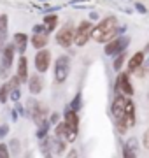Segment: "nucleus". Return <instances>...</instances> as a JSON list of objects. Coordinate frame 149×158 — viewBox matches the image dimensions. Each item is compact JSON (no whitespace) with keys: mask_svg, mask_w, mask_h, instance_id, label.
<instances>
[{"mask_svg":"<svg viewBox=\"0 0 149 158\" xmlns=\"http://www.w3.org/2000/svg\"><path fill=\"white\" fill-rule=\"evenodd\" d=\"M118 30H119V19H118L114 14H109V16L102 18V19L95 25L91 40H93V42H97V44H103V46H105L107 42H111L112 39L119 37Z\"/></svg>","mask_w":149,"mask_h":158,"instance_id":"f257e3e1","label":"nucleus"},{"mask_svg":"<svg viewBox=\"0 0 149 158\" xmlns=\"http://www.w3.org/2000/svg\"><path fill=\"white\" fill-rule=\"evenodd\" d=\"M70 70H72V58L67 55V53H62L54 58V63H53V76H54V83L56 85H63L70 76Z\"/></svg>","mask_w":149,"mask_h":158,"instance_id":"f03ea898","label":"nucleus"},{"mask_svg":"<svg viewBox=\"0 0 149 158\" xmlns=\"http://www.w3.org/2000/svg\"><path fill=\"white\" fill-rule=\"evenodd\" d=\"M14 55H16V48L12 42H7V46L4 48L2 55H0V79L6 83L11 77V70L14 67Z\"/></svg>","mask_w":149,"mask_h":158,"instance_id":"7ed1b4c3","label":"nucleus"},{"mask_svg":"<svg viewBox=\"0 0 149 158\" xmlns=\"http://www.w3.org/2000/svg\"><path fill=\"white\" fill-rule=\"evenodd\" d=\"M74 39H75V25L72 21H67L54 34V42L63 49H70L74 46Z\"/></svg>","mask_w":149,"mask_h":158,"instance_id":"20e7f679","label":"nucleus"},{"mask_svg":"<svg viewBox=\"0 0 149 158\" xmlns=\"http://www.w3.org/2000/svg\"><path fill=\"white\" fill-rule=\"evenodd\" d=\"M93 25L90 19H81L77 25H75V39H74V46L77 48H84V46L91 40V35H93Z\"/></svg>","mask_w":149,"mask_h":158,"instance_id":"39448f33","label":"nucleus"},{"mask_svg":"<svg viewBox=\"0 0 149 158\" xmlns=\"http://www.w3.org/2000/svg\"><path fill=\"white\" fill-rule=\"evenodd\" d=\"M112 90H114V93H121V95L128 97V98H132V97L135 95V86L132 85L130 74L126 72V70H121V72L116 76Z\"/></svg>","mask_w":149,"mask_h":158,"instance_id":"423d86ee","label":"nucleus"},{"mask_svg":"<svg viewBox=\"0 0 149 158\" xmlns=\"http://www.w3.org/2000/svg\"><path fill=\"white\" fill-rule=\"evenodd\" d=\"M130 42H132V39H130V35H119V37H116V39H112L111 42H107V44L103 46V55L105 56H118L119 53H125L126 49H128V46H130Z\"/></svg>","mask_w":149,"mask_h":158,"instance_id":"0eeeda50","label":"nucleus"},{"mask_svg":"<svg viewBox=\"0 0 149 158\" xmlns=\"http://www.w3.org/2000/svg\"><path fill=\"white\" fill-rule=\"evenodd\" d=\"M53 53L49 48H46V49H40L35 53L34 56V67H35V72L37 74H46L47 70H49V67L53 65Z\"/></svg>","mask_w":149,"mask_h":158,"instance_id":"6e6552de","label":"nucleus"},{"mask_svg":"<svg viewBox=\"0 0 149 158\" xmlns=\"http://www.w3.org/2000/svg\"><path fill=\"white\" fill-rule=\"evenodd\" d=\"M53 132H54V135H56V137L63 139V141L69 142V144H74V142L77 141V137H79V132L72 130L69 125L63 121V119L56 125V127H54V128H53Z\"/></svg>","mask_w":149,"mask_h":158,"instance_id":"1a4fd4ad","label":"nucleus"},{"mask_svg":"<svg viewBox=\"0 0 149 158\" xmlns=\"http://www.w3.org/2000/svg\"><path fill=\"white\" fill-rule=\"evenodd\" d=\"M49 153H53L54 156H65L67 151H69V142H65L63 139L56 135H49Z\"/></svg>","mask_w":149,"mask_h":158,"instance_id":"9d476101","label":"nucleus"},{"mask_svg":"<svg viewBox=\"0 0 149 158\" xmlns=\"http://www.w3.org/2000/svg\"><path fill=\"white\" fill-rule=\"evenodd\" d=\"M144 63H146V53H144V51L133 53L132 56L128 58V62H126V72L132 76V74H135L139 69L142 67Z\"/></svg>","mask_w":149,"mask_h":158,"instance_id":"9b49d317","label":"nucleus"},{"mask_svg":"<svg viewBox=\"0 0 149 158\" xmlns=\"http://www.w3.org/2000/svg\"><path fill=\"white\" fill-rule=\"evenodd\" d=\"M26 86H28V91L32 97L40 95L42 90H44V77L37 72L30 74V79H28V83H26Z\"/></svg>","mask_w":149,"mask_h":158,"instance_id":"f8f14e48","label":"nucleus"},{"mask_svg":"<svg viewBox=\"0 0 149 158\" xmlns=\"http://www.w3.org/2000/svg\"><path fill=\"white\" fill-rule=\"evenodd\" d=\"M12 44L16 48V53H19V56L26 53V48L30 44V35L25 34V32H16L12 35Z\"/></svg>","mask_w":149,"mask_h":158,"instance_id":"ddd939ff","label":"nucleus"},{"mask_svg":"<svg viewBox=\"0 0 149 158\" xmlns=\"http://www.w3.org/2000/svg\"><path fill=\"white\" fill-rule=\"evenodd\" d=\"M125 123L128 127V130L133 128L137 125V106L133 98H128L126 100V109H125Z\"/></svg>","mask_w":149,"mask_h":158,"instance_id":"4468645a","label":"nucleus"},{"mask_svg":"<svg viewBox=\"0 0 149 158\" xmlns=\"http://www.w3.org/2000/svg\"><path fill=\"white\" fill-rule=\"evenodd\" d=\"M16 76L19 77L21 85H26L30 79V72H28V58L21 55L18 58V63H16Z\"/></svg>","mask_w":149,"mask_h":158,"instance_id":"2eb2a0df","label":"nucleus"},{"mask_svg":"<svg viewBox=\"0 0 149 158\" xmlns=\"http://www.w3.org/2000/svg\"><path fill=\"white\" fill-rule=\"evenodd\" d=\"M63 121L69 125L72 130L79 132V125H81V118H79V113H75L69 107V104L65 106V111H63Z\"/></svg>","mask_w":149,"mask_h":158,"instance_id":"dca6fc26","label":"nucleus"},{"mask_svg":"<svg viewBox=\"0 0 149 158\" xmlns=\"http://www.w3.org/2000/svg\"><path fill=\"white\" fill-rule=\"evenodd\" d=\"M7 37H9V16L2 12L0 14V55L7 46Z\"/></svg>","mask_w":149,"mask_h":158,"instance_id":"f3484780","label":"nucleus"},{"mask_svg":"<svg viewBox=\"0 0 149 158\" xmlns=\"http://www.w3.org/2000/svg\"><path fill=\"white\" fill-rule=\"evenodd\" d=\"M42 25L46 27V35H51L54 30H58L60 27V18H58L56 12H53V14H46L44 19H42Z\"/></svg>","mask_w":149,"mask_h":158,"instance_id":"a211bd4d","label":"nucleus"},{"mask_svg":"<svg viewBox=\"0 0 149 158\" xmlns=\"http://www.w3.org/2000/svg\"><path fill=\"white\" fill-rule=\"evenodd\" d=\"M30 44L34 46V49H37V51L46 49L47 44H49V35H46V34H35V35H30Z\"/></svg>","mask_w":149,"mask_h":158,"instance_id":"6ab92c4d","label":"nucleus"},{"mask_svg":"<svg viewBox=\"0 0 149 158\" xmlns=\"http://www.w3.org/2000/svg\"><path fill=\"white\" fill-rule=\"evenodd\" d=\"M51 123H49V119H47L44 125H40V127H37V130H35V137H37V141H44V139H47L49 137V132H51Z\"/></svg>","mask_w":149,"mask_h":158,"instance_id":"aec40b11","label":"nucleus"},{"mask_svg":"<svg viewBox=\"0 0 149 158\" xmlns=\"http://www.w3.org/2000/svg\"><path fill=\"white\" fill-rule=\"evenodd\" d=\"M126 56H128V53H119L118 56H114V60H112V70H114L116 74H119L121 70H123V65H125L126 62Z\"/></svg>","mask_w":149,"mask_h":158,"instance_id":"412c9836","label":"nucleus"},{"mask_svg":"<svg viewBox=\"0 0 149 158\" xmlns=\"http://www.w3.org/2000/svg\"><path fill=\"white\" fill-rule=\"evenodd\" d=\"M69 107L72 109V111H75V113H79L81 109H83V93H81V91H77L74 95V98L69 102Z\"/></svg>","mask_w":149,"mask_h":158,"instance_id":"4be33fe9","label":"nucleus"},{"mask_svg":"<svg viewBox=\"0 0 149 158\" xmlns=\"http://www.w3.org/2000/svg\"><path fill=\"white\" fill-rule=\"evenodd\" d=\"M7 146H9V151H11L12 156L19 158V153H21V146H19V141H18V139H11V141L7 142Z\"/></svg>","mask_w":149,"mask_h":158,"instance_id":"5701e85b","label":"nucleus"},{"mask_svg":"<svg viewBox=\"0 0 149 158\" xmlns=\"http://www.w3.org/2000/svg\"><path fill=\"white\" fill-rule=\"evenodd\" d=\"M6 83H7L9 91H14V90H19V88H21V81H19V77H18L16 74H14V76H11Z\"/></svg>","mask_w":149,"mask_h":158,"instance_id":"b1692460","label":"nucleus"},{"mask_svg":"<svg viewBox=\"0 0 149 158\" xmlns=\"http://www.w3.org/2000/svg\"><path fill=\"white\" fill-rule=\"evenodd\" d=\"M123 144H125V146L128 148V149H132V151H135V153L139 151V148L142 146V144H140V141H139L137 137H128V139H126V141L123 142Z\"/></svg>","mask_w":149,"mask_h":158,"instance_id":"393cba45","label":"nucleus"},{"mask_svg":"<svg viewBox=\"0 0 149 158\" xmlns=\"http://www.w3.org/2000/svg\"><path fill=\"white\" fill-rule=\"evenodd\" d=\"M9 95H11V91L7 88V83H2L0 85V106H6L9 100Z\"/></svg>","mask_w":149,"mask_h":158,"instance_id":"a878e982","label":"nucleus"},{"mask_svg":"<svg viewBox=\"0 0 149 158\" xmlns=\"http://www.w3.org/2000/svg\"><path fill=\"white\" fill-rule=\"evenodd\" d=\"M147 74H149V63H144L142 67L139 69L133 76H135V77H139V79H146V77H147Z\"/></svg>","mask_w":149,"mask_h":158,"instance_id":"bb28decb","label":"nucleus"},{"mask_svg":"<svg viewBox=\"0 0 149 158\" xmlns=\"http://www.w3.org/2000/svg\"><path fill=\"white\" fill-rule=\"evenodd\" d=\"M9 134H11V125L9 123H2L0 125V142H4V139H6Z\"/></svg>","mask_w":149,"mask_h":158,"instance_id":"cd10ccee","label":"nucleus"},{"mask_svg":"<svg viewBox=\"0 0 149 158\" xmlns=\"http://www.w3.org/2000/svg\"><path fill=\"white\" fill-rule=\"evenodd\" d=\"M121 158H137V153L132 151V149H128V148L121 142Z\"/></svg>","mask_w":149,"mask_h":158,"instance_id":"c85d7f7f","label":"nucleus"},{"mask_svg":"<svg viewBox=\"0 0 149 158\" xmlns=\"http://www.w3.org/2000/svg\"><path fill=\"white\" fill-rule=\"evenodd\" d=\"M62 114L58 113V111H53L51 114H49V123H51V127L53 128H54V127H56L58 123H60V121H62Z\"/></svg>","mask_w":149,"mask_h":158,"instance_id":"c756f323","label":"nucleus"},{"mask_svg":"<svg viewBox=\"0 0 149 158\" xmlns=\"http://www.w3.org/2000/svg\"><path fill=\"white\" fill-rule=\"evenodd\" d=\"M0 158H12L7 142H0Z\"/></svg>","mask_w":149,"mask_h":158,"instance_id":"7c9ffc66","label":"nucleus"},{"mask_svg":"<svg viewBox=\"0 0 149 158\" xmlns=\"http://www.w3.org/2000/svg\"><path fill=\"white\" fill-rule=\"evenodd\" d=\"M133 11H137L139 14H147V7L144 6L142 2H133Z\"/></svg>","mask_w":149,"mask_h":158,"instance_id":"2f4dec72","label":"nucleus"},{"mask_svg":"<svg viewBox=\"0 0 149 158\" xmlns=\"http://www.w3.org/2000/svg\"><path fill=\"white\" fill-rule=\"evenodd\" d=\"M9 100L14 102V104H18V102L21 100V88H19V90L11 91V95H9Z\"/></svg>","mask_w":149,"mask_h":158,"instance_id":"473e14b6","label":"nucleus"},{"mask_svg":"<svg viewBox=\"0 0 149 158\" xmlns=\"http://www.w3.org/2000/svg\"><path fill=\"white\" fill-rule=\"evenodd\" d=\"M140 144H142V148H144V149H147V151H149V130H146V132L142 134Z\"/></svg>","mask_w":149,"mask_h":158,"instance_id":"72a5a7b5","label":"nucleus"},{"mask_svg":"<svg viewBox=\"0 0 149 158\" xmlns=\"http://www.w3.org/2000/svg\"><path fill=\"white\" fill-rule=\"evenodd\" d=\"M35 34H46V27H44L42 23L34 25V27H32V35H35Z\"/></svg>","mask_w":149,"mask_h":158,"instance_id":"f704fd0d","label":"nucleus"},{"mask_svg":"<svg viewBox=\"0 0 149 158\" xmlns=\"http://www.w3.org/2000/svg\"><path fill=\"white\" fill-rule=\"evenodd\" d=\"M14 109L18 111V114H19L21 118H26V107H25V106L21 104V102H18L16 106H14Z\"/></svg>","mask_w":149,"mask_h":158,"instance_id":"c9c22d12","label":"nucleus"},{"mask_svg":"<svg viewBox=\"0 0 149 158\" xmlns=\"http://www.w3.org/2000/svg\"><path fill=\"white\" fill-rule=\"evenodd\" d=\"M88 19H90L91 23H98L100 19H102V18H100V14H98L97 11H91L90 14H88Z\"/></svg>","mask_w":149,"mask_h":158,"instance_id":"e433bc0d","label":"nucleus"},{"mask_svg":"<svg viewBox=\"0 0 149 158\" xmlns=\"http://www.w3.org/2000/svg\"><path fill=\"white\" fill-rule=\"evenodd\" d=\"M65 158H79V153H77V149H69L67 151V155H65Z\"/></svg>","mask_w":149,"mask_h":158,"instance_id":"4c0bfd02","label":"nucleus"},{"mask_svg":"<svg viewBox=\"0 0 149 158\" xmlns=\"http://www.w3.org/2000/svg\"><path fill=\"white\" fill-rule=\"evenodd\" d=\"M18 116H19V114H18V111L12 107L11 109V121H18Z\"/></svg>","mask_w":149,"mask_h":158,"instance_id":"58836bf2","label":"nucleus"},{"mask_svg":"<svg viewBox=\"0 0 149 158\" xmlns=\"http://www.w3.org/2000/svg\"><path fill=\"white\" fill-rule=\"evenodd\" d=\"M84 2H88V0H70V4H72V6H77V4H84Z\"/></svg>","mask_w":149,"mask_h":158,"instance_id":"ea45409f","label":"nucleus"},{"mask_svg":"<svg viewBox=\"0 0 149 158\" xmlns=\"http://www.w3.org/2000/svg\"><path fill=\"white\" fill-rule=\"evenodd\" d=\"M144 53H146V56H147V55H149V42H147V44H146V46H144Z\"/></svg>","mask_w":149,"mask_h":158,"instance_id":"a19ab883","label":"nucleus"},{"mask_svg":"<svg viewBox=\"0 0 149 158\" xmlns=\"http://www.w3.org/2000/svg\"><path fill=\"white\" fill-rule=\"evenodd\" d=\"M44 158H54V155H53V153H46V155H44Z\"/></svg>","mask_w":149,"mask_h":158,"instance_id":"79ce46f5","label":"nucleus"},{"mask_svg":"<svg viewBox=\"0 0 149 158\" xmlns=\"http://www.w3.org/2000/svg\"><path fill=\"white\" fill-rule=\"evenodd\" d=\"M146 100L149 102V88H147V93H146Z\"/></svg>","mask_w":149,"mask_h":158,"instance_id":"37998d69","label":"nucleus"},{"mask_svg":"<svg viewBox=\"0 0 149 158\" xmlns=\"http://www.w3.org/2000/svg\"><path fill=\"white\" fill-rule=\"evenodd\" d=\"M39 2H47V0H39Z\"/></svg>","mask_w":149,"mask_h":158,"instance_id":"c03bdc74","label":"nucleus"},{"mask_svg":"<svg viewBox=\"0 0 149 158\" xmlns=\"http://www.w3.org/2000/svg\"><path fill=\"white\" fill-rule=\"evenodd\" d=\"M147 63H149V60H147Z\"/></svg>","mask_w":149,"mask_h":158,"instance_id":"a18cd8bd","label":"nucleus"}]
</instances>
